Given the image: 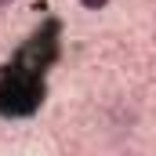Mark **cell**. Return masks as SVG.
Wrapping results in <instances>:
<instances>
[{
    "label": "cell",
    "mask_w": 156,
    "mask_h": 156,
    "mask_svg": "<svg viewBox=\"0 0 156 156\" xmlns=\"http://www.w3.org/2000/svg\"><path fill=\"white\" fill-rule=\"evenodd\" d=\"M4 4H11V0H0V7H4Z\"/></svg>",
    "instance_id": "obj_2"
},
{
    "label": "cell",
    "mask_w": 156,
    "mask_h": 156,
    "mask_svg": "<svg viewBox=\"0 0 156 156\" xmlns=\"http://www.w3.org/2000/svg\"><path fill=\"white\" fill-rule=\"evenodd\" d=\"M55 58V26L29 37L18 58L0 73V113L4 116H29L44 102V69Z\"/></svg>",
    "instance_id": "obj_1"
}]
</instances>
